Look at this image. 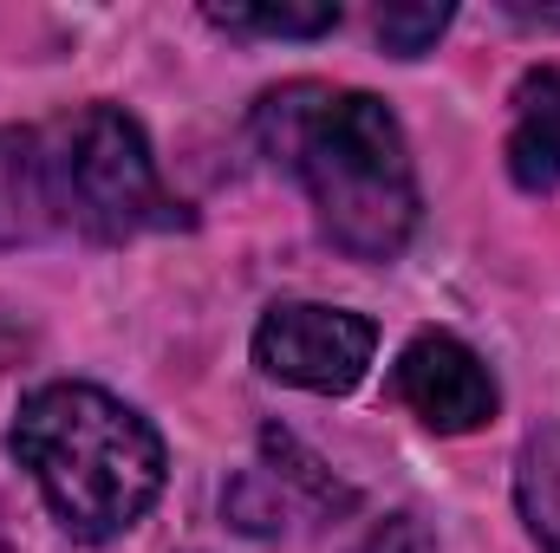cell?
<instances>
[{
    "mask_svg": "<svg viewBox=\"0 0 560 553\" xmlns=\"http://www.w3.org/2000/svg\"><path fill=\"white\" fill-rule=\"evenodd\" d=\"M255 143L268 163L287 169L319 235L352 261H398L423 222V189L411 138L398 111L378 92L326 85V79H287L255 98Z\"/></svg>",
    "mask_w": 560,
    "mask_h": 553,
    "instance_id": "cell-1",
    "label": "cell"
},
{
    "mask_svg": "<svg viewBox=\"0 0 560 553\" xmlns=\"http://www.w3.org/2000/svg\"><path fill=\"white\" fill-rule=\"evenodd\" d=\"M13 456L46 495L52 521L85 548L131 534L170 482V449L156 423L85 378H52L20 398Z\"/></svg>",
    "mask_w": 560,
    "mask_h": 553,
    "instance_id": "cell-2",
    "label": "cell"
},
{
    "mask_svg": "<svg viewBox=\"0 0 560 553\" xmlns=\"http://www.w3.org/2000/svg\"><path fill=\"white\" fill-rule=\"evenodd\" d=\"M52 156H59V189H66V235H85V242H138V235H176L189 228V202L170 196V183L156 176V156L143 125L112 105V98H92L66 118L46 125Z\"/></svg>",
    "mask_w": 560,
    "mask_h": 553,
    "instance_id": "cell-3",
    "label": "cell"
},
{
    "mask_svg": "<svg viewBox=\"0 0 560 553\" xmlns=\"http://www.w3.org/2000/svg\"><path fill=\"white\" fill-rule=\"evenodd\" d=\"M372 352H378V326L326 299H280L255 326V365L275 385L313 391V398L359 391V378L372 372Z\"/></svg>",
    "mask_w": 560,
    "mask_h": 553,
    "instance_id": "cell-4",
    "label": "cell"
},
{
    "mask_svg": "<svg viewBox=\"0 0 560 553\" xmlns=\"http://www.w3.org/2000/svg\"><path fill=\"white\" fill-rule=\"evenodd\" d=\"M392 398L436 436H476L502 411V385L482 365V352L463 345L456 332H436V326H423L418 339L398 352Z\"/></svg>",
    "mask_w": 560,
    "mask_h": 553,
    "instance_id": "cell-5",
    "label": "cell"
},
{
    "mask_svg": "<svg viewBox=\"0 0 560 553\" xmlns=\"http://www.w3.org/2000/svg\"><path fill=\"white\" fill-rule=\"evenodd\" d=\"M66 235V189L46 125H0V248H39Z\"/></svg>",
    "mask_w": 560,
    "mask_h": 553,
    "instance_id": "cell-6",
    "label": "cell"
},
{
    "mask_svg": "<svg viewBox=\"0 0 560 553\" xmlns=\"http://www.w3.org/2000/svg\"><path fill=\"white\" fill-rule=\"evenodd\" d=\"M509 176L528 196L560 189V66H528L509 118Z\"/></svg>",
    "mask_w": 560,
    "mask_h": 553,
    "instance_id": "cell-7",
    "label": "cell"
},
{
    "mask_svg": "<svg viewBox=\"0 0 560 553\" xmlns=\"http://www.w3.org/2000/svg\"><path fill=\"white\" fill-rule=\"evenodd\" d=\"M515 508L541 553H560V423H541L522 436L515 456Z\"/></svg>",
    "mask_w": 560,
    "mask_h": 553,
    "instance_id": "cell-8",
    "label": "cell"
},
{
    "mask_svg": "<svg viewBox=\"0 0 560 553\" xmlns=\"http://www.w3.org/2000/svg\"><path fill=\"white\" fill-rule=\"evenodd\" d=\"M209 26L235 33V39H319L339 26V7L332 0H306V7H287V0H235V7H202Z\"/></svg>",
    "mask_w": 560,
    "mask_h": 553,
    "instance_id": "cell-9",
    "label": "cell"
},
{
    "mask_svg": "<svg viewBox=\"0 0 560 553\" xmlns=\"http://www.w3.org/2000/svg\"><path fill=\"white\" fill-rule=\"evenodd\" d=\"M450 20H456V7L450 0H423V7H378V46L392 52V59H423L443 33H450Z\"/></svg>",
    "mask_w": 560,
    "mask_h": 553,
    "instance_id": "cell-10",
    "label": "cell"
},
{
    "mask_svg": "<svg viewBox=\"0 0 560 553\" xmlns=\"http://www.w3.org/2000/svg\"><path fill=\"white\" fill-rule=\"evenodd\" d=\"M359 553H436V541H430V528H423L418 515H392V521H378L365 534Z\"/></svg>",
    "mask_w": 560,
    "mask_h": 553,
    "instance_id": "cell-11",
    "label": "cell"
},
{
    "mask_svg": "<svg viewBox=\"0 0 560 553\" xmlns=\"http://www.w3.org/2000/svg\"><path fill=\"white\" fill-rule=\"evenodd\" d=\"M0 553H20V548H13V534H7V528H0Z\"/></svg>",
    "mask_w": 560,
    "mask_h": 553,
    "instance_id": "cell-12",
    "label": "cell"
}]
</instances>
